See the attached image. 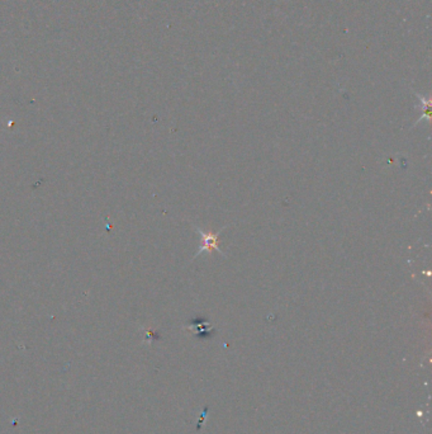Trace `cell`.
<instances>
[{
  "label": "cell",
  "instance_id": "obj_2",
  "mask_svg": "<svg viewBox=\"0 0 432 434\" xmlns=\"http://www.w3.org/2000/svg\"><path fill=\"white\" fill-rule=\"evenodd\" d=\"M416 96H417L418 99H420V108L422 110V112H421V117H420V119L416 122V125H417V124H420V122L424 121V119L430 121V118H431V112H430V108H431V99L420 96V94H416Z\"/></svg>",
  "mask_w": 432,
  "mask_h": 434
},
{
  "label": "cell",
  "instance_id": "obj_1",
  "mask_svg": "<svg viewBox=\"0 0 432 434\" xmlns=\"http://www.w3.org/2000/svg\"><path fill=\"white\" fill-rule=\"evenodd\" d=\"M225 228H222L218 233H214V234H213V233H205L203 230H199V228L194 226V230L198 233L199 235L202 236V240H203V244L200 245L198 251L196 253L194 259L198 257L199 254H202L203 251H218L223 257H226V254L221 251L220 247H218V244H217L218 243V239H220L221 233H222Z\"/></svg>",
  "mask_w": 432,
  "mask_h": 434
}]
</instances>
